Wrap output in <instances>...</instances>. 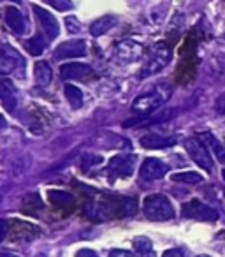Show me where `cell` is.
I'll use <instances>...</instances> for the list:
<instances>
[{
  "label": "cell",
  "instance_id": "6da1fadb",
  "mask_svg": "<svg viewBox=\"0 0 225 257\" xmlns=\"http://www.w3.org/2000/svg\"><path fill=\"white\" fill-rule=\"evenodd\" d=\"M172 60V51L171 46L164 41L160 43H155L153 46L148 50L146 57L143 60V65H141V78H148V76L157 74L158 71L165 69L169 65V62Z\"/></svg>",
  "mask_w": 225,
  "mask_h": 257
},
{
  "label": "cell",
  "instance_id": "7a4b0ae2",
  "mask_svg": "<svg viewBox=\"0 0 225 257\" xmlns=\"http://www.w3.org/2000/svg\"><path fill=\"white\" fill-rule=\"evenodd\" d=\"M171 95V86L169 85H158L155 90L148 93H143V95L136 97L130 106L132 113H137V114H150V113H155L165 100L169 99Z\"/></svg>",
  "mask_w": 225,
  "mask_h": 257
},
{
  "label": "cell",
  "instance_id": "3957f363",
  "mask_svg": "<svg viewBox=\"0 0 225 257\" xmlns=\"http://www.w3.org/2000/svg\"><path fill=\"white\" fill-rule=\"evenodd\" d=\"M143 213L146 218L153 222H165L174 218V208H172L171 201L162 194H150L146 199L143 201Z\"/></svg>",
  "mask_w": 225,
  "mask_h": 257
},
{
  "label": "cell",
  "instance_id": "277c9868",
  "mask_svg": "<svg viewBox=\"0 0 225 257\" xmlns=\"http://www.w3.org/2000/svg\"><path fill=\"white\" fill-rule=\"evenodd\" d=\"M185 147L186 154L192 157V161L195 162L199 168H202L204 171L207 173H213L214 164H213V159H211V154L207 152L206 145L199 140V138H188V140L183 143Z\"/></svg>",
  "mask_w": 225,
  "mask_h": 257
},
{
  "label": "cell",
  "instance_id": "5b68a950",
  "mask_svg": "<svg viewBox=\"0 0 225 257\" xmlns=\"http://www.w3.org/2000/svg\"><path fill=\"white\" fill-rule=\"evenodd\" d=\"M22 71L23 58L20 57L18 51L8 44H0V76L13 74V72H20V76H23Z\"/></svg>",
  "mask_w": 225,
  "mask_h": 257
},
{
  "label": "cell",
  "instance_id": "8992f818",
  "mask_svg": "<svg viewBox=\"0 0 225 257\" xmlns=\"http://www.w3.org/2000/svg\"><path fill=\"white\" fill-rule=\"evenodd\" d=\"M181 215L186 218H193V220H216L218 218V211L214 208L204 204L199 199H192L183 203Z\"/></svg>",
  "mask_w": 225,
  "mask_h": 257
},
{
  "label": "cell",
  "instance_id": "52a82bcc",
  "mask_svg": "<svg viewBox=\"0 0 225 257\" xmlns=\"http://www.w3.org/2000/svg\"><path fill=\"white\" fill-rule=\"evenodd\" d=\"M143 55V46L136 41H120L115 48V58L120 64H132Z\"/></svg>",
  "mask_w": 225,
  "mask_h": 257
},
{
  "label": "cell",
  "instance_id": "ba28073f",
  "mask_svg": "<svg viewBox=\"0 0 225 257\" xmlns=\"http://www.w3.org/2000/svg\"><path fill=\"white\" fill-rule=\"evenodd\" d=\"M167 171H169L167 164H164L160 159L148 157L146 161L141 164L139 176H141V180H148V182H151V180L164 178V176L167 175Z\"/></svg>",
  "mask_w": 225,
  "mask_h": 257
},
{
  "label": "cell",
  "instance_id": "9c48e42d",
  "mask_svg": "<svg viewBox=\"0 0 225 257\" xmlns=\"http://www.w3.org/2000/svg\"><path fill=\"white\" fill-rule=\"evenodd\" d=\"M34 13H36L37 20H39L41 27H43V32L46 34V37L50 41L57 39L58 34H60V27H58V22L50 11L39 8V6H34Z\"/></svg>",
  "mask_w": 225,
  "mask_h": 257
},
{
  "label": "cell",
  "instance_id": "30bf717a",
  "mask_svg": "<svg viewBox=\"0 0 225 257\" xmlns=\"http://www.w3.org/2000/svg\"><path fill=\"white\" fill-rule=\"evenodd\" d=\"M134 164H136V157H134V155H120V157L111 159L107 171H109L111 175H115V176L127 178V176L132 175Z\"/></svg>",
  "mask_w": 225,
  "mask_h": 257
},
{
  "label": "cell",
  "instance_id": "8fae6325",
  "mask_svg": "<svg viewBox=\"0 0 225 257\" xmlns=\"http://www.w3.org/2000/svg\"><path fill=\"white\" fill-rule=\"evenodd\" d=\"M86 53V43L81 39L78 41H65L60 46L55 50V58L57 60H64V58H74V57H83Z\"/></svg>",
  "mask_w": 225,
  "mask_h": 257
},
{
  "label": "cell",
  "instance_id": "7c38bea8",
  "mask_svg": "<svg viewBox=\"0 0 225 257\" xmlns=\"http://www.w3.org/2000/svg\"><path fill=\"white\" fill-rule=\"evenodd\" d=\"M60 76L64 79H86L93 76V69L88 64H79V62H69L60 67Z\"/></svg>",
  "mask_w": 225,
  "mask_h": 257
},
{
  "label": "cell",
  "instance_id": "4fadbf2b",
  "mask_svg": "<svg viewBox=\"0 0 225 257\" xmlns=\"http://www.w3.org/2000/svg\"><path fill=\"white\" fill-rule=\"evenodd\" d=\"M176 113V109H165L160 111V113H155V114H141L137 118H130L127 120L125 127H146V125H153V123H160V121H165L167 118H171L172 114Z\"/></svg>",
  "mask_w": 225,
  "mask_h": 257
},
{
  "label": "cell",
  "instance_id": "5bb4252c",
  "mask_svg": "<svg viewBox=\"0 0 225 257\" xmlns=\"http://www.w3.org/2000/svg\"><path fill=\"white\" fill-rule=\"evenodd\" d=\"M109 210L115 217H132L137 213V201L132 197H120L109 204Z\"/></svg>",
  "mask_w": 225,
  "mask_h": 257
},
{
  "label": "cell",
  "instance_id": "9a60e30c",
  "mask_svg": "<svg viewBox=\"0 0 225 257\" xmlns=\"http://www.w3.org/2000/svg\"><path fill=\"white\" fill-rule=\"evenodd\" d=\"M4 18H6L8 27L13 30V32H16V34L25 32V18H23V15L20 13L18 8H15V6H9V8H6Z\"/></svg>",
  "mask_w": 225,
  "mask_h": 257
},
{
  "label": "cell",
  "instance_id": "2e32d148",
  "mask_svg": "<svg viewBox=\"0 0 225 257\" xmlns=\"http://www.w3.org/2000/svg\"><path fill=\"white\" fill-rule=\"evenodd\" d=\"M176 143V138H164V136H158V134H148V136L141 138V147L148 148V150H160V148H167L172 147Z\"/></svg>",
  "mask_w": 225,
  "mask_h": 257
},
{
  "label": "cell",
  "instance_id": "e0dca14e",
  "mask_svg": "<svg viewBox=\"0 0 225 257\" xmlns=\"http://www.w3.org/2000/svg\"><path fill=\"white\" fill-rule=\"evenodd\" d=\"M116 23H118L116 16H100L99 20H95V22L90 25V34H92L93 37L104 36V34L109 32Z\"/></svg>",
  "mask_w": 225,
  "mask_h": 257
},
{
  "label": "cell",
  "instance_id": "ac0fdd59",
  "mask_svg": "<svg viewBox=\"0 0 225 257\" xmlns=\"http://www.w3.org/2000/svg\"><path fill=\"white\" fill-rule=\"evenodd\" d=\"M197 138H199L200 141H206L207 147L213 150V155L216 157V161L220 162V164L225 166V148H223V145H221L211 133H202V134H199Z\"/></svg>",
  "mask_w": 225,
  "mask_h": 257
},
{
  "label": "cell",
  "instance_id": "d6986e66",
  "mask_svg": "<svg viewBox=\"0 0 225 257\" xmlns=\"http://www.w3.org/2000/svg\"><path fill=\"white\" fill-rule=\"evenodd\" d=\"M0 102L8 111H15L16 107V95L15 90H13L11 83L0 79Z\"/></svg>",
  "mask_w": 225,
  "mask_h": 257
},
{
  "label": "cell",
  "instance_id": "ffe728a7",
  "mask_svg": "<svg viewBox=\"0 0 225 257\" xmlns=\"http://www.w3.org/2000/svg\"><path fill=\"white\" fill-rule=\"evenodd\" d=\"M34 76H36V81L39 86H48L53 79V72L48 62L39 60L36 62V67H34Z\"/></svg>",
  "mask_w": 225,
  "mask_h": 257
},
{
  "label": "cell",
  "instance_id": "44dd1931",
  "mask_svg": "<svg viewBox=\"0 0 225 257\" xmlns=\"http://www.w3.org/2000/svg\"><path fill=\"white\" fill-rule=\"evenodd\" d=\"M48 199L57 208H71L74 204V197L65 190H48Z\"/></svg>",
  "mask_w": 225,
  "mask_h": 257
},
{
  "label": "cell",
  "instance_id": "7402d4cb",
  "mask_svg": "<svg viewBox=\"0 0 225 257\" xmlns=\"http://www.w3.org/2000/svg\"><path fill=\"white\" fill-rule=\"evenodd\" d=\"M64 92H65V97H67L69 104H71V107H74V109H79V107L83 106V92L78 88V86L65 85Z\"/></svg>",
  "mask_w": 225,
  "mask_h": 257
},
{
  "label": "cell",
  "instance_id": "603a6c76",
  "mask_svg": "<svg viewBox=\"0 0 225 257\" xmlns=\"http://www.w3.org/2000/svg\"><path fill=\"white\" fill-rule=\"evenodd\" d=\"M171 180L176 183H186V185H195L202 182V176L195 171H185V173H174L171 175Z\"/></svg>",
  "mask_w": 225,
  "mask_h": 257
},
{
  "label": "cell",
  "instance_id": "cb8c5ba5",
  "mask_svg": "<svg viewBox=\"0 0 225 257\" xmlns=\"http://www.w3.org/2000/svg\"><path fill=\"white\" fill-rule=\"evenodd\" d=\"M25 46H27V51H29L30 55H34V57H39V55H43V51L46 50V44H44L41 36H34L32 39L27 41Z\"/></svg>",
  "mask_w": 225,
  "mask_h": 257
},
{
  "label": "cell",
  "instance_id": "d4e9b609",
  "mask_svg": "<svg viewBox=\"0 0 225 257\" xmlns=\"http://www.w3.org/2000/svg\"><path fill=\"white\" fill-rule=\"evenodd\" d=\"M132 245H134V248H136L137 253L151 252V248H153V243H151L150 238H146V236H137V238H134Z\"/></svg>",
  "mask_w": 225,
  "mask_h": 257
},
{
  "label": "cell",
  "instance_id": "484cf974",
  "mask_svg": "<svg viewBox=\"0 0 225 257\" xmlns=\"http://www.w3.org/2000/svg\"><path fill=\"white\" fill-rule=\"evenodd\" d=\"M50 2L51 8H55L57 11H69V9H72V2L71 0H48Z\"/></svg>",
  "mask_w": 225,
  "mask_h": 257
},
{
  "label": "cell",
  "instance_id": "4316f807",
  "mask_svg": "<svg viewBox=\"0 0 225 257\" xmlns=\"http://www.w3.org/2000/svg\"><path fill=\"white\" fill-rule=\"evenodd\" d=\"M65 25H67L69 32H72V34H78L79 30H81V25H79V22L74 18V16H71V18L65 20Z\"/></svg>",
  "mask_w": 225,
  "mask_h": 257
},
{
  "label": "cell",
  "instance_id": "83f0119b",
  "mask_svg": "<svg viewBox=\"0 0 225 257\" xmlns=\"http://www.w3.org/2000/svg\"><path fill=\"white\" fill-rule=\"evenodd\" d=\"M214 109H216L218 114H225V93H221L220 97L214 102Z\"/></svg>",
  "mask_w": 225,
  "mask_h": 257
},
{
  "label": "cell",
  "instance_id": "f1b7e54d",
  "mask_svg": "<svg viewBox=\"0 0 225 257\" xmlns=\"http://www.w3.org/2000/svg\"><path fill=\"white\" fill-rule=\"evenodd\" d=\"M9 229H11V227H9V222L4 220V218H0V241H4V239H6Z\"/></svg>",
  "mask_w": 225,
  "mask_h": 257
},
{
  "label": "cell",
  "instance_id": "f546056e",
  "mask_svg": "<svg viewBox=\"0 0 225 257\" xmlns=\"http://www.w3.org/2000/svg\"><path fill=\"white\" fill-rule=\"evenodd\" d=\"M109 257H132V252L129 250H122V248H115L109 252Z\"/></svg>",
  "mask_w": 225,
  "mask_h": 257
},
{
  "label": "cell",
  "instance_id": "4dcf8cb0",
  "mask_svg": "<svg viewBox=\"0 0 225 257\" xmlns=\"http://www.w3.org/2000/svg\"><path fill=\"white\" fill-rule=\"evenodd\" d=\"M162 257H186V255L181 248H171V250H167Z\"/></svg>",
  "mask_w": 225,
  "mask_h": 257
},
{
  "label": "cell",
  "instance_id": "1f68e13d",
  "mask_svg": "<svg viewBox=\"0 0 225 257\" xmlns=\"http://www.w3.org/2000/svg\"><path fill=\"white\" fill-rule=\"evenodd\" d=\"M76 257H99L97 255L93 250H90V248H81L78 253H76Z\"/></svg>",
  "mask_w": 225,
  "mask_h": 257
},
{
  "label": "cell",
  "instance_id": "d6a6232c",
  "mask_svg": "<svg viewBox=\"0 0 225 257\" xmlns=\"http://www.w3.org/2000/svg\"><path fill=\"white\" fill-rule=\"evenodd\" d=\"M139 257H155V252L151 250V252H146V253H139Z\"/></svg>",
  "mask_w": 225,
  "mask_h": 257
},
{
  "label": "cell",
  "instance_id": "836d02e7",
  "mask_svg": "<svg viewBox=\"0 0 225 257\" xmlns=\"http://www.w3.org/2000/svg\"><path fill=\"white\" fill-rule=\"evenodd\" d=\"M2 127H6V120L2 116H0V128H2Z\"/></svg>",
  "mask_w": 225,
  "mask_h": 257
},
{
  "label": "cell",
  "instance_id": "e575fe53",
  "mask_svg": "<svg viewBox=\"0 0 225 257\" xmlns=\"http://www.w3.org/2000/svg\"><path fill=\"white\" fill-rule=\"evenodd\" d=\"M221 178L225 180V169H223V171H221Z\"/></svg>",
  "mask_w": 225,
  "mask_h": 257
},
{
  "label": "cell",
  "instance_id": "d590c367",
  "mask_svg": "<svg viewBox=\"0 0 225 257\" xmlns=\"http://www.w3.org/2000/svg\"><path fill=\"white\" fill-rule=\"evenodd\" d=\"M197 257H211V255H206V253H202V255H197Z\"/></svg>",
  "mask_w": 225,
  "mask_h": 257
},
{
  "label": "cell",
  "instance_id": "8d00e7d4",
  "mask_svg": "<svg viewBox=\"0 0 225 257\" xmlns=\"http://www.w3.org/2000/svg\"><path fill=\"white\" fill-rule=\"evenodd\" d=\"M9 2H16V4H18V2H20V0H9Z\"/></svg>",
  "mask_w": 225,
  "mask_h": 257
},
{
  "label": "cell",
  "instance_id": "74e56055",
  "mask_svg": "<svg viewBox=\"0 0 225 257\" xmlns=\"http://www.w3.org/2000/svg\"><path fill=\"white\" fill-rule=\"evenodd\" d=\"M0 201H2V196H0Z\"/></svg>",
  "mask_w": 225,
  "mask_h": 257
}]
</instances>
